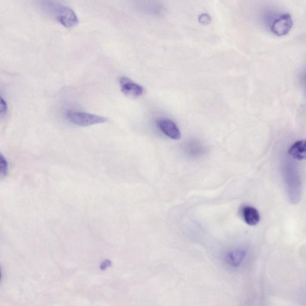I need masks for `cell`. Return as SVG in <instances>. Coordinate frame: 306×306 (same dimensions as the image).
I'll return each instance as SVG.
<instances>
[{
  "instance_id": "obj_6",
  "label": "cell",
  "mask_w": 306,
  "mask_h": 306,
  "mask_svg": "<svg viewBox=\"0 0 306 306\" xmlns=\"http://www.w3.org/2000/svg\"><path fill=\"white\" fill-rule=\"evenodd\" d=\"M158 126L167 137L174 140H180V130L172 120L168 119H159L158 121Z\"/></svg>"
},
{
  "instance_id": "obj_1",
  "label": "cell",
  "mask_w": 306,
  "mask_h": 306,
  "mask_svg": "<svg viewBox=\"0 0 306 306\" xmlns=\"http://www.w3.org/2000/svg\"><path fill=\"white\" fill-rule=\"evenodd\" d=\"M40 6L44 12L66 28H73L79 24L77 14L69 6L55 1L41 2Z\"/></svg>"
},
{
  "instance_id": "obj_10",
  "label": "cell",
  "mask_w": 306,
  "mask_h": 306,
  "mask_svg": "<svg viewBox=\"0 0 306 306\" xmlns=\"http://www.w3.org/2000/svg\"><path fill=\"white\" fill-rule=\"evenodd\" d=\"M246 252L243 250H235L229 252L227 255V261L233 266H239L243 261Z\"/></svg>"
},
{
  "instance_id": "obj_12",
  "label": "cell",
  "mask_w": 306,
  "mask_h": 306,
  "mask_svg": "<svg viewBox=\"0 0 306 306\" xmlns=\"http://www.w3.org/2000/svg\"><path fill=\"white\" fill-rule=\"evenodd\" d=\"M8 113V105L4 98L1 97V117L2 119L7 115Z\"/></svg>"
},
{
  "instance_id": "obj_4",
  "label": "cell",
  "mask_w": 306,
  "mask_h": 306,
  "mask_svg": "<svg viewBox=\"0 0 306 306\" xmlns=\"http://www.w3.org/2000/svg\"><path fill=\"white\" fill-rule=\"evenodd\" d=\"M293 26V20L291 15L289 13H285L274 21L272 31L275 35L283 36L289 33Z\"/></svg>"
},
{
  "instance_id": "obj_8",
  "label": "cell",
  "mask_w": 306,
  "mask_h": 306,
  "mask_svg": "<svg viewBox=\"0 0 306 306\" xmlns=\"http://www.w3.org/2000/svg\"><path fill=\"white\" fill-rule=\"evenodd\" d=\"M243 215L245 223L250 226L257 225L260 220V216L257 210L251 206H244Z\"/></svg>"
},
{
  "instance_id": "obj_3",
  "label": "cell",
  "mask_w": 306,
  "mask_h": 306,
  "mask_svg": "<svg viewBox=\"0 0 306 306\" xmlns=\"http://www.w3.org/2000/svg\"><path fill=\"white\" fill-rule=\"evenodd\" d=\"M66 118L70 122L80 127H87L107 122L104 117L79 110H69L65 113Z\"/></svg>"
},
{
  "instance_id": "obj_9",
  "label": "cell",
  "mask_w": 306,
  "mask_h": 306,
  "mask_svg": "<svg viewBox=\"0 0 306 306\" xmlns=\"http://www.w3.org/2000/svg\"><path fill=\"white\" fill-rule=\"evenodd\" d=\"M185 151L190 157H198L204 154L205 148L200 142L192 140L188 141L185 145Z\"/></svg>"
},
{
  "instance_id": "obj_2",
  "label": "cell",
  "mask_w": 306,
  "mask_h": 306,
  "mask_svg": "<svg viewBox=\"0 0 306 306\" xmlns=\"http://www.w3.org/2000/svg\"><path fill=\"white\" fill-rule=\"evenodd\" d=\"M285 177L288 197L291 203L297 204L300 200L301 183L300 176L295 166L293 164L286 166Z\"/></svg>"
},
{
  "instance_id": "obj_11",
  "label": "cell",
  "mask_w": 306,
  "mask_h": 306,
  "mask_svg": "<svg viewBox=\"0 0 306 306\" xmlns=\"http://www.w3.org/2000/svg\"><path fill=\"white\" fill-rule=\"evenodd\" d=\"M0 171L1 176L5 177L9 172V163L6 158L2 154L0 155Z\"/></svg>"
},
{
  "instance_id": "obj_7",
  "label": "cell",
  "mask_w": 306,
  "mask_h": 306,
  "mask_svg": "<svg viewBox=\"0 0 306 306\" xmlns=\"http://www.w3.org/2000/svg\"><path fill=\"white\" fill-rule=\"evenodd\" d=\"M288 154L298 161H306V139L295 142L291 146Z\"/></svg>"
},
{
  "instance_id": "obj_5",
  "label": "cell",
  "mask_w": 306,
  "mask_h": 306,
  "mask_svg": "<svg viewBox=\"0 0 306 306\" xmlns=\"http://www.w3.org/2000/svg\"><path fill=\"white\" fill-rule=\"evenodd\" d=\"M120 90L123 93L132 98H138L144 94V90L141 85L126 77H122L119 79Z\"/></svg>"
}]
</instances>
